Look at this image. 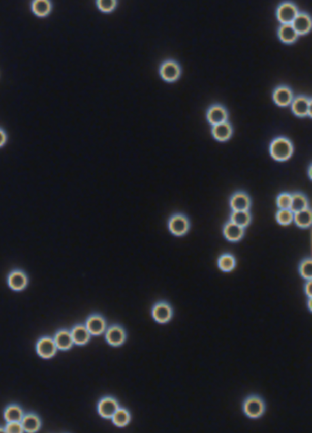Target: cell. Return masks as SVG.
<instances>
[{
    "label": "cell",
    "mask_w": 312,
    "mask_h": 433,
    "mask_svg": "<svg viewBox=\"0 0 312 433\" xmlns=\"http://www.w3.org/2000/svg\"><path fill=\"white\" fill-rule=\"evenodd\" d=\"M223 234L228 241L238 242L244 236V228L228 221L223 228Z\"/></svg>",
    "instance_id": "18"
},
{
    "label": "cell",
    "mask_w": 312,
    "mask_h": 433,
    "mask_svg": "<svg viewBox=\"0 0 312 433\" xmlns=\"http://www.w3.org/2000/svg\"><path fill=\"white\" fill-rule=\"evenodd\" d=\"M119 407L120 405L117 398L113 396L106 395L103 396L99 400L97 405V411L102 418L111 419Z\"/></svg>",
    "instance_id": "7"
},
{
    "label": "cell",
    "mask_w": 312,
    "mask_h": 433,
    "mask_svg": "<svg viewBox=\"0 0 312 433\" xmlns=\"http://www.w3.org/2000/svg\"><path fill=\"white\" fill-rule=\"evenodd\" d=\"M170 233L177 237L186 235L189 232L190 222L187 215L182 213H175L171 215L167 223Z\"/></svg>",
    "instance_id": "4"
},
{
    "label": "cell",
    "mask_w": 312,
    "mask_h": 433,
    "mask_svg": "<svg viewBox=\"0 0 312 433\" xmlns=\"http://www.w3.org/2000/svg\"><path fill=\"white\" fill-rule=\"evenodd\" d=\"M294 150V145L287 137H277L270 144V154L275 161H287L292 157Z\"/></svg>",
    "instance_id": "1"
},
{
    "label": "cell",
    "mask_w": 312,
    "mask_h": 433,
    "mask_svg": "<svg viewBox=\"0 0 312 433\" xmlns=\"http://www.w3.org/2000/svg\"><path fill=\"white\" fill-rule=\"evenodd\" d=\"M299 12L298 7L294 3L284 2L277 7V20L281 24H292Z\"/></svg>",
    "instance_id": "8"
},
{
    "label": "cell",
    "mask_w": 312,
    "mask_h": 433,
    "mask_svg": "<svg viewBox=\"0 0 312 433\" xmlns=\"http://www.w3.org/2000/svg\"><path fill=\"white\" fill-rule=\"evenodd\" d=\"M112 422L117 428H124L131 421V414L127 408L119 407L111 418Z\"/></svg>",
    "instance_id": "24"
},
{
    "label": "cell",
    "mask_w": 312,
    "mask_h": 433,
    "mask_svg": "<svg viewBox=\"0 0 312 433\" xmlns=\"http://www.w3.org/2000/svg\"><path fill=\"white\" fill-rule=\"evenodd\" d=\"M242 411L243 414L249 419L261 418L266 411L265 400L258 394H250L243 400Z\"/></svg>",
    "instance_id": "2"
},
{
    "label": "cell",
    "mask_w": 312,
    "mask_h": 433,
    "mask_svg": "<svg viewBox=\"0 0 312 433\" xmlns=\"http://www.w3.org/2000/svg\"><path fill=\"white\" fill-rule=\"evenodd\" d=\"M311 258H306L300 262L299 272L300 276L305 280H312Z\"/></svg>",
    "instance_id": "32"
},
{
    "label": "cell",
    "mask_w": 312,
    "mask_h": 433,
    "mask_svg": "<svg viewBox=\"0 0 312 433\" xmlns=\"http://www.w3.org/2000/svg\"><path fill=\"white\" fill-rule=\"evenodd\" d=\"M292 196L289 193H282L277 198V205L279 209H290Z\"/></svg>",
    "instance_id": "33"
},
{
    "label": "cell",
    "mask_w": 312,
    "mask_h": 433,
    "mask_svg": "<svg viewBox=\"0 0 312 433\" xmlns=\"http://www.w3.org/2000/svg\"><path fill=\"white\" fill-rule=\"evenodd\" d=\"M28 282L25 272L18 269L10 272L7 278L9 287L15 291H21L25 289L27 287Z\"/></svg>",
    "instance_id": "14"
},
{
    "label": "cell",
    "mask_w": 312,
    "mask_h": 433,
    "mask_svg": "<svg viewBox=\"0 0 312 433\" xmlns=\"http://www.w3.org/2000/svg\"><path fill=\"white\" fill-rule=\"evenodd\" d=\"M181 74V66L174 59H166L161 63L159 67V75L167 83H172L178 81Z\"/></svg>",
    "instance_id": "3"
},
{
    "label": "cell",
    "mask_w": 312,
    "mask_h": 433,
    "mask_svg": "<svg viewBox=\"0 0 312 433\" xmlns=\"http://www.w3.org/2000/svg\"><path fill=\"white\" fill-rule=\"evenodd\" d=\"M7 137L5 131L0 128V148L3 147L7 142Z\"/></svg>",
    "instance_id": "36"
},
{
    "label": "cell",
    "mask_w": 312,
    "mask_h": 433,
    "mask_svg": "<svg viewBox=\"0 0 312 433\" xmlns=\"http://www.w3.org/2000/svg\"><path fill=\"white\" fill-rule=\"evenodd\" d=\"M70 333H71L74 344L79 346L87 345L92 336L85 327V324H75L72 327Z\"/></svg>",
    "instance_id": "17"
},
{
    "label": "cell",
    "mask_w": 312,
    "mask_h": 433,
    "mask_svg": "<svg viewBox=\"0 0 312 433\" xmlns=\"http://www.w3.org/2000/svg\"><path fill=\"white\" fill-rule=\"evenodd\" d=\"M293 113L298 117H311V99L304 95L294 97L291 104Z\"/></svg>",
    "instance_id": "10"
},
{
    "label": "cell",
    "mask_w": 312,
    "mask_h": 433,
    "mask_svg": "<svg viewBox=\"0 0 312 433\" xmlns=\"http://www.w3.org/2000/svg\"><path fill=\"white\" fill-rule=\"evenodd\" d=\"M308 172H309V176L310 178L311 179V166H310L309 171H308Z\"/></svg>",
    "instance_id": "38"
},
{
    "label": "cell",
    "mask_w": 312,
    "mask_h": 433,
    "mask_svg": "<svg viewBox=\"0 0 312 433\" xmlns=\"http://www.w3.org/2000/svg\"><path fill=\"white\" fill-rule=\"evenodd\" d=\"M4 417L7 422H21L24 417L22 408L18 405H11L6 408Z\"/></svg>",
    "instance_id": "28"
},
{
    "label": "cell",
    "mask_w": 312,
    "mask_h": 433,
    "mask_svg": "<svg viewBox=\"0 0 312 433\" xmlns=\"http://www.w3.org/2000/svg\"><path fill=\"white\" fill-rule=\"evenodd\" d=\"M312 281L311 280H307V283L304 285V292H305L306 295L308 297V298H311L312 297Z\"/></svg>",
    "instance_id": "35"
},
{
    "label": "cell",
    "mask_w": 312,
    "mask_h": 433,
    "mask_svg": "<svg viewBox=\"0 0 312 433\" xmlns=\"http://www.w3.org/2000/svg\"><path fill=\"white\" fill-rule=\"evenodd\" d=\"M97 9L104 14H110L117 9L119 2L117 0H96L95 2Z\"/></svg>",
    "instance_id": "30"
},
{
    "label": "cell",
    "mask_w": 312,
    "mask_h": 433,
    "mask_svg": "<svg viewBox=\"0 0 312 433\" xmlns=\"http://www.w3.org/2000/svg\"><path fill=\"white\" fill-rule=\"evenodd\" d=\"M230 221L245 228L250 225L251 215L249 211H233L230 214Z\"/></svg>",
    "instance_id": "29"
},
{
    "label": "cell",
    "mask_w": 312,
    "mask_h": 433,
    "mask_svg": "<svg viewBox=\"0 0 312 433\" xmlns=\"http://www.w3.org/2000/svg\"><path fill=\"white\" fill-rule=\"evenodd\" d=\"M211 132L215 140L224 142L230 140L233 135V129L229 122L226 121L220 125L213 126Z\"/></svg>",
    "instance_id": "19"
},
{
    "label": "cell",
    "mask_w": 312,
    "mask_h": 433,
    "mask_svg": "<svg viewBox=\"0 0 312 433\" xmlns=\"http://www.w3.org/2000/svg\"><path fill=\"white\" fill-rule=\"evenodd\" d=\"M104 336L106 343L110 346L119 347L124 344L127 338V333L123 326L115 323L107 327Z\"/></svg>",
    "instance_id": "6"
},
{
    "label": "cell",
    "mask_w": 312,
    "mask_h": 433,
    "mask_svg": "<svg viewBox=\"0 0 312 433\" xmlns=\"http://www.w3.org/2000/svg\"><path fill=\"white\" fill-rule=\"evenodd\" d=\"M5 432L22 433L24 432L21 422H7L5 428Z\"/></svg>",
    "instance_id": "34"
},
{
    "label": "cell",
    "mask_w": 312,
    "mask_h": 433,
    "mask_svg": "<svg viewBox=\"0 0 312 433\" xmlns=\"http://www.w3.org/2000/svg\"><path fill=\"white\" fill-rule=\"evenodd\" d=\"M85 325L93 336L104 334L107 329L106 318L98 313H94L87 317Z\"/></svg>",
    "instance_id": "9"
},
{
    "label": "cell",
    "mask_w": 312,
    "mask_h": 433,
    "mask_svg": "<svg viewBox=\"0 0 312 433\" xmlns=\"http://www.w3.org/2000/svg\"><path fill=\"white\" fill-rule=\"evenodd\" d=\"M54 341L59 350H69L74 345L71 333L68 329L58 330L54 335Z\"/></svg>",
    "instance_id": "20"
},
{
    "label": "cell",
    "mask_w": 312,
    "mask_h": 433,
    "mask_svg": "<svg viewBox=\"0 0 312 433\" xmlns=\"http://www.w3.org/2000/svg\"><path fill=\"white\" fill-rule=\"evenodd\" d=\"M53 5L48 0H36L32 4V12L39 18H45L50 14Z\"/></svg>",
    "instance_id": "23"
},
{
    "label": "cell",
    "mask_w": 312,
    "mask_h": 433,
    "mask_svg": "<svg viewBox=\"0 0 312 433\" xmlns=\"http://www.w3.org/2000/svg\"><path fill=\"white\" fill-rule=\"evenodd\" d=\"M36 349L38 355L44 359H50L54 357L58 351L54 338L49 336L40 338L36 343Z\"/></svg>",
    "instance_id": "11"
},
{
    "label": "cell",
    "mask_w": 312,
    "mask_h": 433,
    "mask_svg": "<svg viewBox=\"0 0 312 433\" xmlns=\"http://www.w3.org/2000/svg\"><path fill=\"white\" fill-rule=\"evenodd\" d=\"M24 432H36L39 430L41 427V421L39 416L34 413H28L24 415L21 421Z\"/></svg>",
    "instance_id": "22"
},
{
    "label": "cell",
    "mask_w": 312,
    "mask_h": 433,
    "mask_svg": "<svg viewBox=\"0 0 312 433\" xmlns=\"http://www.w3.org/2000/svg\"><path fill=\"white\" fill-rule=\"evenodd\" d=\"M277 36L283 43L286 44L294 43L299 36L292 24H281L277 30Z\"/></svg>",
    "instance_id": "21"
},
{
    "label": "cell",
    "mask_w": 312,
    "mask_h": 433,
    "mask_svg": "<svg viewBox=\"0 0 312 433\" xmlns=\"http://www.w3.org/2000/svg\"><path fill=\"white\" fill-rule=\"evenodd\" d=\"M174 310L168 301H157L151 308V316L157 323L164 324L172 320Z\"/></svg>",
    "instance_id": "5"
},
{
    "label": "cell",
    "mask_w": 312,
    "mask_h": 433,
    "mask_svg": "<svg viewBox=\"0 0 312 433\" xmlns=\"http://www.w3.org/2000/svg\"><path fill=\"white\" fill-rule=\"evenodd\" d=\"M294 98L292 89L286 85H281L274 89L273 99L275 104L279 107H287L291 105Z\"/></svg>",
    "instance_id": "12"
},
{
    "label": "cell",
    "mask_w": 312,
    "mask_h": 433,
    "mask_svg": "<svg viewBox=\"0 0 312 433\" xmlns=\"http://www.w3.org/2000/svg\"><path fill=\"white\" fill-rule=\"evenodd\" d=\"M251 205L250 196L246 192H235L230 198V206L233 211H249Z\"/></svg>",
    "instance_id": "15"
},
{
    "label": "cell",
    "mask_w": 312,
    "mask_h": 433,
    "mask_svg": "<svg viewBox=\"0 0 312 433\" xmlns=\"http://www.w3.org/2000/svg\"><path fill=\"white\" fill-rule=\"evenodd\" d=\"M292 24L298 36L306 35L311 30V16L307 12H299Z\"/></svg>",
    "instance_id": "16"
},
{
    "label": "cell",
    "mask_w": 312,
    "mask_h": 433,
    "mask_svg": "<svg viewBox=\"0 0 312 433\" xmlns=\"http://www.w3.org/2000/svg\"><path fill=\"white\" fill-rule=\"evenodd\" d=\"M237 261L235 257L230 253L223 254L219 257L217 265L219 268L224 272L233 271L235 269Z\"/></svg>",
    "instance_id": "27"
},
{
    "label": "cell",
    "mask_w": 312,
    "mask_h": 433,
    "mask_svg": "<svg viewBox=\"0 0 312 433\" xmlns=\"http://www.w3.org/2000/svg\"><path fill=\"white\" fill-rule=\"evenodd\" d=\"M294 222L300 228H309L312 223V212L310 208L304 209L299 212L294 213Z\"/></svg>",
    "instance_id": "26"
},
{
    "label": "cell",
    "mask_w": 312,
    "mask_h": 433,
    "mask_svg": "<svg viewBox=\"0 0 312 433\" xmlns=\"http://www.w3.org/2000/svg\"><path fill=\"white\" fill-rule=\"evenodd\" d=\"M292 202L290 210L293 213L299 212L309 208V201L307 196L300 192H296L292 194Z\"/></svg>",
    "instance_id": "25"
},
{
    "label": "cell",
    "mask_w": 312,
    "mask_h": 433,
    "mask_svg": "<svg viewBox=\"0 0 312 433\" xmlns=\"http://www.w3.org/2000/svg\"><path fill=\"white\" fill-rule=\"evenodd\" d=\"M0 432H5V428H0Z\"/></svg>",
    "instance_id": "39"
},
{
    "label": "cell",
    "mask_w": 312,
    "mask_h": 433,
    "mask_svg": "<svg viewBox=\"0 0 312 433\" xmlns=\"http://www.w3.org/2000/svg\"><path fill=\"white\" fill-rule=\"evenodd\" d=\"M206 117L213 127L228 121V113L225 107L222 105L214 104L207 110Z\"/></svg>",
    "instance_id": "13"
},
{
    "label": "cell",
    "mask_w": 312,
    "mask_h": 433,
    "mask_svg": "<svg viewBox=\"0 0 312 433\" xmlns=\"http://www.w3.org/2000/svg\"><path fill=\"white\" fill-rule=\"evenodd\" d=\"M307 306H308V308H309V310L310 311V312H311V311H312V299L311 298H309V299H308Z\"/></svg>",
    "instance_id": "37"
},
{
    "label": "cell",
    "mask_w": 312,
    "mask_h": 433,
    "mask_svg": "<svg viewBox=\"0 0 312 433\" xmlns=\"http://www.w3.org/2000/svg\"><path fill=\"white\" fill-rule=\"evenodd\" d=\"M294 213L290 209H279L275 215V218L279 225L287 226L294 221Z\"/></svg>",
    "instance_id": "31"
}]
</instances>
